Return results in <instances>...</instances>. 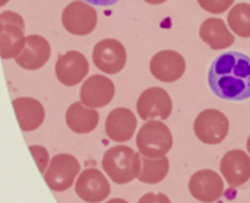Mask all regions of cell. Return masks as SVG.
<instances>
[{
	"mask_svg": "<svg viewBox=\"0 0 250 203\" xmlns=\"http://www.w3.org/2000/svg\"><path fill=\"white\" fill-rule=\"evenodd\" d=\"M208 85L221 100L245 101L250 98V57L240 51L218 56L208 72Z\"/></svg>",
	"mask_w": 250,
	"mask_h": 203,
	"instance_id": "1",
	"label": "cell"
},
{
	"mask_svg": "<svg viewBox=\"0 0 250 203\" xmlns=\"http://www.w3.org/2000/svg\"><path fill=\"white\" fill-rule=\"evenodd\" d=\"M103 168L116 184H127L138 179L142 168V158L132 148L117 145L104 154Z\"/></svg>",
	"mask_w": 250,
	"mask_h": 203,
	"instance_id": "2",
	"label": "cell"
},
{
	"mask_svg": "<svg viewBox=\"0 0 250 203\" xmlns=\"http://www.w3.org/2000/svg\"><path fill=\"white\" fill-rule=\"evenodd\" d=\"M136 146L144 157L163 158L167 157L173 146V135L163 122H146L136 135Z\"/></svg>",
	"mask_w": 250,
	"mask_h": 203,
	"instance_id": "3",
	"label": "cell"
},
{
	"mask_svg": "<svg viewBox=\"0 0 250 203\" xmlns=\"http://www.w3.org/2000/svg\"><path fill=\"white\" fill-rule=\"evenodd\" d=\"M25 22L21 15L12 10L0 15V56L4 60L16 59L22 51L26 37L23 35Z\"/></svg>",
	"mask_w": 250,
	"mask_h": 203,
	"instance_id": "4",
	"label": "cell"
},
{
	"mask_svg": "<svg viewBox=\"0 0 250 203\" xmlns=\"http://www.w3.org/2000/svg\"><path fill=\"white\" fill-rule=\"evenodd\" d=\"M81 164L70 154H57L51 158L44 180L47 186L54 192H64L72 187L75 179L79 176Z\"/></svg>",
	"mask_w": 250,
	"mask_h": 203,
	"instance_id": "5",
	"label": "cell"
},
{
	"mask_svg": "<svg viewBox=\"0 0 250 203\" xmlns=\"http://www.w3.org/2000/svg\"><path fill=\"white\" fill-rule=\"evenodd\" d=\"M230 123L224 113L220 110L208 108L198 114L193 123L196 138L207 145H218L229 135Z\"/></svg>",
	"mask_w": 250,
	"mask_h": 203,
	"instance_id": "6",
	"label": "cell"
},
{
	"mask_svg": "<svg viewBox=\"0 0 250 203\" xmlns=\"http://www.w3.org/2000/svg\"><path fill=\"white\" fill-rule=\"evenodd\" d=\"M97 22H98L97 10L94 9L92 4L83 0H76L69 3L62 13V23L64 29L72 35H78V37L89 35L95 29Z\"/></svg>",
	"mask_w": 250,
	"mask_h": 203,
	"instance_id": "7",
	"label": "cell"
},
{
	"mask_svg": "<svg viewBox=\"0 0 250 203\" xmlns=\"http://www.w3.org/2000/svg\"><path fill=\"white\" fill-rule=\"evenodd\" d=\"M94 64L105 75H117L126 66L127 53L123 44L114 38H105L95 44L92 50Z\"/></svg>",
	"mask_w": 250,
	"mask_h": 203,
	"instance_id": "8",
	"label": "cell"
},
{
	"mask_svg": "<svg viewBox=\"0 0 250 203\" xmlns=\"http://www.w3.org/2000/svg\"><path fill=\"white\" fill-rule=\"evenodd\" d=\"M136 110L139 117L145 122H151L155 119L166 120L173 111V101L166 89L160 86H152L145 89L139 95Z\"/></svg>",
	"mask_w": 250,
	"mask_h": 203,
	"instance_id": "9",
	"label": "cell"
},
{
	"mask_svg": "<svg viewBox=\"0 0 250 203\" xmlns=\"http://www.w3.org/2000/svg\"><path fill=\"white\" fill-rule=\"evenodd\" d=\"M185 70L186 61L183 56L174 50L158 51L152 56L149 61V72L160 82H176L185 75Z\"/></svg>",
	"mask_w": 250,
	"mask_h": 203,
	"instance_id": "10",
	"label": "cell"
},
{
	"mask_svg": "<svg viewBox=\"0 0 250 203\" xmlns=\"http://www.w3.org/2000/svg\"><path fill=\"white\" fill-rule=\"evenodd\" d=\"M54 70L56 78L64 86H76L86 78L89 72V64L82 53L72 50L57 57Z\"/></svg>",
	"mask_w": 250,
	"mask_h": 203,
	"instance_id": "11",
	"label": "cell"
},
{
	"mask_svg": "<svg viewBox=\"0 0 250 203\" xmlns=\"http://www.w3.org/2000/svg\"><path fill=\"white\" fill-rule=\"evenodd\" d=\"M76 195L88 203H100L105 201L111 192L105 176L97 168H88L78 176L75 183Z\"/></svg>",
	"mask_w": 250,
	"mask_h": 203,
	"instance_id": "12",
	"label": "cell"
},
{
	"mask_svg": "<svg viewBox=\"0 0 250 203\" xmlns=\"http://www.w3.org/2000/svg\"><path fill=\"white\" fill-rule=\"evenodd\" d=\"M189 192L199 202H217L224 193L223 177L212 170H199L189 180Z\"/></svg>",
	"mask_w": 250,
	"mask_h": 203,
	"instance_id": "13",
	"label": "cell"
},
{
	"mask_svg": "<svg viewBox=\"0 0 250 203\" xmlns=\"http://www.w3.org/2000/svg\"><path fill=\"white\" fill-rule=\"evenodd\" d=\"M116 92L114 83L104 75H92L89 76L79 91L81 101L89 108H101L110 104Z\"/></svg>",
	"mask_w": 250,
	"mask_h": 203,
	"instance_id": "14",
	"label": "cell"
},
{
	"mask_svg": "<svg viewBox=\"0 0 250 203\" xmlns=\"http://www.w3.org/2000/svg\"><path fill=\"white\" fill-rule=\"evenodd\" d=\"M220 170L230 187H240L250 179V157L242 149L229 151L221 160Z\"/></svg>",
	"mask_w": 250,
	"mask_h": 203,
	"instance_id": "15",
	"label": "cell"
},
{
	"mask_svg": "<svg viewBox=\"0 0 250 203\" xmlns=\"http://www.w3.org/2000/svg\"><path fill=\"white\" fill-rule=\"evenodd\" d=\"M51 56L50 42L41 35H28L22 51L15 59L16 64L25 70L41 69Z\"/></svg>",
	"mask_w": 250,
	"mask_h": 203,
	"instance_id": "16",
	"label": "cell"
},
{
	"mask_svg": "<svg viewBox=\"0 0 250 203\" xmlns=\"http://www.w3.org/2000/svg\"><path fill=\"white\" fill-rule=\"evenodd\" d=\"M136 117L127 108H114L105 120V133L114 142H127L136 130Z\"/></svg>",
	"mask_w": 250,
	"mask_h": 203,
	"instance_id": "17",
	"label": "cell"
},
{
	"mask_svg": "<svg viewBox=\"0 0 250 203\" xmlns=\"http://www.w3.org/2000/svg\"><path fill=\"white\" fill-rule=\"evenodd\" d=\"M12 105L22 132H32L42 124L45 111L38 100L29 97H21L13 100Z\"/></svg>",
	"mask_w": 250,
	"mask_h": 203,
	"instance_id": "18",
	"label": "cell"
},
{
	"mask_svg": "<svg viewBox=\"0 0 250 203\" xmlns=\"http://www.w3.org/2000/svg\"><path fill=\"white\" fill-rule=\"evenodd\" d=\"M100 122V114L95 108L86 107L82 101L73 102L66 111L67 127L78 135H86L95 130Z\"/></svg>",
	"mask_w": 250,
	"mask_h": 203,
	"instance_id": "19",
	"label": "cell"
},
{
	"mask_svg": "<svg viewBox=\"0 0 250 203\" xmlns=\"http://www.w3.org/2000/svg\"><path fill=\"white\" fill-rule=\"evenodd\" d=\"M201 40L212 50H224L234 44V35L230 32L226 22L220 18H209L204 20L199 28Z\"/></svg>",
	"mask_w": 250,
	"mask_h": 203,
	"instance_id": "20",
	"label": "cell"
},
{
	"mask_svg": "<svg viewBox=\"0 0 250 203\" xmlns=\"http://www.w3.org/2000/svg\"><path fill=\"white\" fill-rule=\"evenodd\" d=\"M170 170V161L167 157L163 158H148L142 155V168L138 176V180L145 184L161 183Z\"/></svg>",
	"mask_w": 250,
	"mask_h": 203,
	"instance_id": "21",
	"label": "cell"
},
{
	"mask_svg": "<svg viewBox=\"0 0 250 203\" xmlns=\"http://www.w3.org/2000/svg\"><path fill=\"white\" fill-rule=\"evenodd\" d=\"M227 23L234 35L250 38V3L234 4L227 15Z\"/></svg>",
	"mask_w": 250,
	"mask_h": 203,
	"instance_id": "22",
	"label": "cell"
},
{
	"mask_svg": "<svg viewBox=\"0 0 250 203\" xmlns=\"http://www.w3.org/2000/svg\"><path fill=\"white\" fill-rule=\"evenodd\" d=\"M198 3L205 12L220 15L223 12H227L234 4V0H198Z\"/></svg>",
	"mask_w": 250,
	"mask_h": 203,
	"instance_id": "23",
	"label": "cell"
},
{
	"mask_svg": "<svg viewBox=\"0 0 250 203\" xmlns=\"http://www.w3.org/2000/svg\"><path fill=\"white\" fill-rule=\"evenodd\" d=\"M29 152L38 167V170L44 174L50 165V158H48V151L44 148V146H40V145H31L29 146Z\"/></svg>",
	"mask_w": 250,
	"mask_h": 203,
	"instance_id": "24",
	"label": "cell"
},
{
	"mask_svg": "<svg viewBox=\"0 0 250 203\" xmlns=\"http://www.w3.org/2000/svg\"><path fill=\"white\" fill-rule=\"evenodd\" d=\"M138 203H171L164 193H146Z\"/></svg>",
	"mask_w": 250,
	"mask_h": 203,
	"instance_id": "25",
	"label": "cell"
},
{
	"mask_svg": "<svg viewBox=\"0 0 250 203\" xmlns=\"http://www.w3.org/2000/svg\"><path fill=\"white\" fill-rule=\"evenodd\" d=\"M92 6H111V4H116L119 0H83Z\"/></svg>",
	"mask_w": 250,
	"mask_h": 203,
	"instance_id": "26",
	"label": "cell"
},
{
	"mask_svg": "<svg viewBox=\"0 0 250 203\" xmlns=\"http://www.w3.org/2000/svg\"><path fill=\"white\" fill-rule=\"evenodd\" d=\"M148 4H154V6H157V4H163V3H166L167 0H145Z\"/></svg>",
	"mask_w": 250,
	"mask_h": 203,
	"instance_id": "27",
	"label": "cell"
},
{
	"mask_svg": "<svg viewBox=\"0 0 250 203\" xmlns=\"http://www.w3.org/2000/svg\"><path fill=\"white\" fill-rule=\"evenodd\" d=\"M105 203H129V202H126L125 199H119V198H116V199H111V201H108V202H105Z\"/></svg>",
	"mask_w": 250,
	"mask_h": 203,
	"instance_id": "28",
	"label": "cell"
},
{
	"mask_svg": "<svg viewBox=\"0 0 250 203\" xmlns=\"http://www.w3.org/2000/svg\"><path fill=\"white\" fill-rule=\"evenodd\" d=\"M9 0H0V6H4Z\"/></svg>",
	"mask_w": 250,
	"mask_h": 203,
	"instance_id": "29",
	"label": "cell"
},
{
	"mask_svg": "<svg viewBox=\"0 0 250 203\" xmlns=\"http://www.w3.org/2000/svg\"><path fill=\"white\" fill-rule=\"evenodd\" d=\"M248 152L250 154V136H249V139H248Z\"/></svg>",
	"mask_w": 250,
	"mask_h": 203,
	"instance_id": "30",
	"label": "cell"
}]
</instances>
